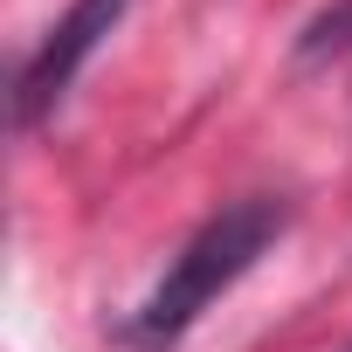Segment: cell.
Masks as SVG:
<instances>
[{
	"label": "cell",
	"mask_w": 352,
	"mask_h": 352,
	"mask_svg": "<svg viewBox=\"0 0 352 352\" xmlns=\"http://www.w3.org/2000/svg\"><path fill=\"white\" fill-rule=\"evenodd\" d=\"M276 235H283V201H235V208H221L214 221H201V228L187 235V249L166 263V276L145 290V304L131 311L124 338L145 345V352L180 345V338L201 324V311H208L221 290H235V283L263 263V249H270Z\"/></svg>",
	"instance_id": "1"
},
{
	"label": "cell",
	"mask_w": 352,
	"mask_h": 352,
	"mask_svg": "<svg viewBox=\"0 0 352 352\" xmlns=\"http://www.w3.org/2000/svg\"><path fill=\"white\" fill-rule=\"evenodd\" d=\"M124 8L131 0H69V14L42 35V49L21 63V76H14V124H42L63 97H69V83H76V69L104 49V35L124 21Z\"/></svg>",
	"instance_id": "2"
},
{
	"label": "cell",
	"mask_w": 352,
	"mask_h": 352,
	"mask_svg": "<svg viewBox=\"0 0 352 352\" xmlns=\"http://www.w3.org/2000/svg\"><path fill=\"white\" fill-rule=\"evenodd\" d=\"M338 352H352V345H338Z\"/></svg>",
	"instance_id": "3"
}]
</instances>
